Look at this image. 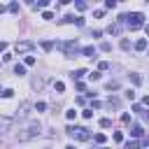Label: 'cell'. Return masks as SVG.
<instances>
[{
	"mask_svg": "<svg viewBox=\"0 0 149 149\" xmlns=\"http://www.w3.org/2000/svg\"><path fill=\"white\" fill-rule=\"evenodd\" d=\"M56 47L65 54V58H74V56H79L81 54V49H79V42L77 40H68V42H56Z\"/></svg>",
	"mask_w": 149,
	"mask_h": 149,
	"instance_id": "1",
	"label": "cell"
},
{
	"mask_svg": "<svg viewBox=\"0 0 149 149\" xmlns=\"http://www.w3.org/2000/svg\"><path fill=\"white\" fill-rule=\"evenodd\" d=\"M142 19H144V16H142V12H133V14H121L116 23H126L130 30H135V28H140V26H142Z\"/></svg>",
	"mask_w": 149,
	"mask_h": 149,
	"instance_id": "2",
	"label": "cell"
},
{
	"mask_svg": "<svg viewBox=\"0 0 149 149\" xmlns=\"http://www.w3.org/2000/svg\"><path fill=\"white\" fill-rule=\"evenodd\" d=\"M40 135V123L37 121H33L28 128H23V130H19L16 133V140L19 142H23V140H30V137H37Z\"/></svg>",
	"mask_w": 149,
	"mask_h": 149,
	"instance_id": "3",
	"label": "cell"
},
{
	"mask_svg": "<svg viewBox=\"0 0 149 149\" xmlns=\"http://www.w3.org/2000/svg\"><path fill=\"white\" fill-rule=\"evenodd\" d=\"M65 130H68V135H70V137H74V140H81V142L91 137L88 128H84V126H68Z\"/></svg>",
	"mask_w": 149,
	"mask_h": 149,
	"instance_id": "4",
	"label": "cell"
},
{
	"mask_svg": "<svg viewBox=\"0 0 149 149\" xmlns=\"http://www.w3.org/2000/svg\"><path fill=\"white\" fill-rule=\"evenodd\" d=\"M16 54H28V51H33L35 49V42H30V40H21V42H16Z\"/></svg>",
	"mask_w": 149,
	"mask_h": 149,
	"instance_id": "5",
	"label": "cell"
},
{
	"mask_svg": "<svg viewBox=\"0 0 149 149\" xmlns=\"http://www.w3.org/2000/svg\"><path fill=\"white\" fill-rule=\"evenodd\" d=\"M12 126H14V119H9V116H0V133L12 130Z\"/></svg>",
	"mask_w": 149,
	"mask_h": 149,
	"instance_id": "6",
	"label": "cell"
},
{
	"mask_svg": "<svg viewBox=\"0 0 149 149\" xmlns=\"http://www.w3.org/2000/svg\"><path fill=\"white\" fill-rule=\"evenodd\" d=\"M61 21H63V23H74V26H84V19H81V16H74V14H68V16H63Z\"/></svg>",
	"mask_w": 149,
	"mask_h": 149,
	"instance_id": "7",
	"label": "cell"
},
{
	"mask_svg": "<svg viewBox=\"0 0 149 149\" xmlns=\"http://www.w3.org/2000/svg\"><path fill=\"white\" fill-rule=\"evenodd\" d=\"M130 135H133V137H142V135H144V128H142L140 123H130Z\"/></svg>",
	"mask_w": 149,
	"mask_h": 149,
	"instance_id": "8",
	"label": "cell"
},
{
	"mask_svg": "<svg viewBox=\"0 0 149 149\" xmlns=\"http://www.w3.org/2000/svg\"><path fill=\"white\" fill-rule=\"evenodd\" d=\"M28 109H30V102H23L21 109H19V114H16V119H26L28 116Z\"/></svg>",
	"mask_w": 149,
	"mask_h": 149,
	"instance_id": "9",
	"label": "cell"
},
{
	"mask_svg": "<svg viewBox=\"0 0 149 149\" xmlns=\"http://www.w3.org/2000/svg\"><path fill=\"white\" fill-rule=\"evenodd\" d=\"M81 54L88 56V58H95V47H91V44L88 47H81Z\"/></svg>",
	"mask_w": 149,
	"mask_h": 149,
	"instance_id": "10",
	"label": "cell"
},
{
	"mask_svg": "<svg viewBox=\"0 0 149 149\" xmlns=\"http://www.w3.org/2000/svg\"><path fill=\"white\" fill-rule=\"evenodd\" d=\"M107 33H109V35H119V33H121V23H112V26L107 28Z\"/></svg>",
	"mask_w": 149,
	"mask_h": 149,
	"instance_id": "11",
	"label": "cell"
},
{
	"mask_svg": "<svg viewBox=\"0 0 149 149\" xmlns=\"http://www.w3.org/2000/svg\"><path fill=\"white\" fill-rule=\"evenodd\" d=\"M107 107H109V109H112V107L119 109V107H121V100H119V98H109V100H107Z\"/></svg>",
	"mask_w": 149,
	"mask_h": 149,
	"instance_id": "12",
	"label": "cell"
},
{
	"mask_svg": "<svg viewBox=\"0 0 149 149\" xmlns=\"http://www.w3.org/2000/svg\"><path fill=\"white\" fill-rule=\"evenodd\" d=\"M14 74H19V77H21V74H26V65L16 63V65H14Z\"/></svg>",
	"mask_w": 149,
	"mask_h": 149,
	"instance_id": "13",
	"label": "cell"
},
{
	"mask_svg": "<svg viewBox=\"0 0 149 149\" xmlns=\"http://www.w3.org/2000/svg\"><path fill=\"white\" fill-rule=\"evenodd\" d=\"M84 74H86V70H84V68H79V70H74V72H72L70 77H72V79H81Z\"/></svg>",
	"mask_w": 149,
	"mask_h": 149,
	"instance_id": "14",
	"label": "cell"
},
{
	"mask_svg": "<svg viewBox=\"0 0 149 149\" xmlns=\"http://www.w3.org/2000/svg\"><path fill=\"white\" fill-rule=\"evenodd\" d=\"M54 44H56V42H49V40H42V49H44V51H51V49H54Z\"/></svg>",
	"mask_w": 149,
	"mask_h": 149,
	"instance_id": "15",
	"label": "cell"
},
{
	"mask_svg": "<svg viewBox=\"0 0 149 149\" xmlns=\"http://www.w3.org/2000/svg\"><path fill=\"white\" fill-rule=\"evenodd\" d=\"M135 49H137V51H144V49H147V40H137V42H135Z\"/></svg>",
	"mask_w": 149,
	"mask_h": 149,
	"instance_id": "16",
	"label": "cell"
},
{
	"mask_svg": "<svg viewBox=\"0 0 149 149\" xmlns=\"http://www.w3.org/2000/svg\"><path fill=\"white\" fill-rule=\"evenodd\" d=\"M137 147H142V142H137V140H130V142H126V149H137Z\"/></svg>",
	"mask_w": 149,
	"mask_h": 149,
	"instance_id": "17",
	"label": "cell"
},
{
	"mask_svg": "<svg viewBox=\"0 0 149 149\" xmlns=\"http://www.w3.org/2000/svg\"><path fill=\"white\" fill-rule=\"evenodd\" d=\"M130 81H133V84L137 86V84H142V77H140L137 72H133V74H130Z\"/></svg>",
	"mask_w": 149,
	"mask_h": 149,
	"instance_id": "18",
	"label": "cell"
},
{
	"mask_svg": "<svg viewBox=\"0 0 149 149\" xmlns=\"http://www.w3.org/2000/svg\"><path fill=\"white\" fill-rule=\"evenodd\" d=\"M119 88V81L114 79V81H107V91H116Z\"/></svg>",
	"mask_w": 149,
	"mask_h": 149,
	"instance_id": "19",
	"label": "cell"
},
{
	"mask_svg": "<svg viewBox=\"0 0 149 149\" xmlns=\"http://www.w3.org/2000/svg\"><path fill=\"white\" fill-rule=\"evenodd\" d=\"M54 88H56L58 93H63V91H65V84H63V81H56V84H54Z\"/></svg>",
	"mask_w": 149,
	"mask_h": 149,
	"instance_id": "20",
	"label": "cell"
},
{
	"mask_svg": "<svg viewBox=\"0 0 149 149\" xmlns=\"http://www.w3.org/2000/svg\"><path fill=\"white\" fill-rule=\"evenodd\" d=\"M7 9H9V12H12V14H16V12H19V2H12V5H9V7H7Z\"/></svg>",
	"mask_w": 149,
	"mask_h": 149,
	"instance_id": "21",
	"label": "cell"
},
{
	"mask_svg": "<svg viewBox=\"0 0 149 149\" xmlns=\"http://www.w3.org/2000/svg\"><path fill=\"white\" fill-rule=\"evenodd\" d=\"M65 116L72 121V119H77V112H74V109H68V112H65Z\"/></svg>",
	"mask_w": 149,
	"mask_h": 149,
	"instance_id": "22",
	"label": "cell"
},
{
	"mask_svg": "<svg viewBox=\"0 0 149 149\" xmlns=\"http://www.w3.org/2000/svg\"><path fill=\"white\" fill-rule=\"evenodd\" d=\"M100 126H102V128H109V126H112V119H100Z\"/></svg>",
	"mask_w": 149,
	"mask_h": 149,
	"instance_id": "23",
	"label": "cell"
},
{
	"mask_svg": "<svg viewBox=\"0 0 149 149\" xmlns=\"http://www.w3.org/2000/svg\"><path fill=\"white\" fill-rule=\"evenodd\" d=\"M93 140H95L98 144H102V142H105V135H102V133H98V135H93Z\"/></svg>",
	"mask_w": 149,
	"mask_h": 149,
	"instance_id": "24",
	"label": "cell"
},
{
	"mask_svg": "<svg viewBox=\"0 0 149 149\" xmlns=\"http://www.w3.org/2000/svg\"><path fill=\"white\" fill-rule=\"evenodd\" d=\"M121 49L128 51V49H130V42H128V40H121Z\"/></svg>",
	"mask_w": 149,
	"mask_h": 149,
	"instance_id": "25",
	"label": "cell"
},
{
	"mask_svg": "<svg viewBox=\"0 0 149 149\" xmlns=\"http://www.w3.org/2000/svg\"><path fill=\"white\" fill-rule=\"evenodd\" d=\"M100 49H102V51H112V44H109V42H102Z\"/></svg>",
	"mask_w": 149,
	"mask_h": 149,
	"instance_id": "26",
	"label": "cell"
},
{
	"mask_svg": "<svg viewBox=\"0 0 149 149\" xmlns=\"http://www.w3.org/2000/svg\"><path fill=\"white\" fill-rule=\"evenodd\" d=\"M12 95H14L12 88H5V91H2V98H12Z\"/></svg>",
	"mask_w": 149,
	"mask_h": 149,
	"instance_id": "27",
	"label": "cell"
},
{
	"mask_svg": "<svg viewBox=\"0 0 149 149\" xmlns=\"http://www.w3.org/2000/svg\"><path fill=\"white\" fill-rule=\"evenodd\" d=\"M35 109H37V112H44V109H47V102H37Z\"/></svg>",
	"mask_w": 149,
	"mask_h": 149,
	"instance_id": "28",
	"label": "cell"
},
{
	"mask_svg": "<svg viewBox=\"0 0 149 149\" xmlns=\"http://www.w3.org/2000/svg\"><path fill=\"white\" fill-rule=\"evenodd\" d=\"M47 5H49V2H47V0H40V2H37V5H33V7H35V9H37V7H40V9H42V7H47Z\"/></svg>",
	"mask_w": 149,
	"mask_h": 149,
	"instance_id": "29",
	"label": "cell"
},
{
	"mask_svg": "<svg viewBox=\"0 0 149 149\" xmlns=\"http://www.w3.org/2000/svg\"><path fill=\"white\" fill-rule=\"evenodd\" d=\"M105 7H107V9H114V7H116V2H114V0H107V2H105Z\"/></svg>",
	"mask_w": 149,
	"mask_h": 149,
	"instance_id": "30",
	"label": "cell"
},
{
	"mask_svg": "<svg viewBox=\"0 0 149 149\" xmlns=\"http://www.w3.org/2000/svg\"><path fill=\"white\" fill-rule=\"evenodd\" d=\"M74 7H77L79 12H84V9H86V2H74Z\"/></svg>",
	"mask_w": 149,
	"mask_h": 149,
	"instance_id": "31",
	"label": "cell"
},
{
	"mask_svg": "<svg viewBox=\"0 0 149 149\" xmlns=\"http://www.w3.org/2000/svg\"><path fill=\"white\" fill-rule=\"evenodd\" d=\"M26 65H35V56H26Z\"/></svg>",
	"mask_w": 149,
	"mask_h": 149,
	"instance_id": "32",
	"label": "cell"
},
{
	"mask_svg": "<svg viewBox=\"0 0 149 149\" xmlns=\"http://www.w3.org/2000/svg\"><path fill=\"white\" fill-rule=\"evenodd\" d=\"M126 98H128V100H133V98H135V91H133V88H128V91H126Z\"/></svg>",
	"mask_w": 149,
	"mask_h": 149,
	"instance_id": "33",
	"label": "cell"
},
{
	"mask_svg": "<svg viewBox=\"0 0 149 149\" xmlns=\"http://www.w3.org/2000/svg\"><path fill=\"white\" fill-rule=\"evenodd\" d=\"M81 114H84V119H91V116H93V109H84Z\"/></svg>",
	"mask_w": 149,
	"mask_h": 149,
	"instance_id": "34",
	"label": "cell"
},
{
	"mask_svg": "<svg viewBox=\"0 0 149 149\" xmlns=\"http://www.w3.org/2000/svg\"><path fill=\"white\" fill-rule=\"evenodd\" d=\"M100 107H102V105H100L98 100H93V102H91V109H100Z\"/></svg>",
	"mask_w": 149,
	"mask_h": 149,
	"instance_id": "35",
	"label": "cell"
},
{
	"mask_svg": "<svg viewBox=\"0 0 149 149\" xmlns=\"http://www.w3.org/2000/svg\"><path fill=\"white\" fill-rule=\"evenodd\" d=\"M142 105H147V107H149V95H144V98H142Z\"/></svg>",
	"mask_w": 149,
	"mask_h": 149,
	"instance_id": "36",
	"label": "cell"
},
{
	"mask_svg": "<svg viewBox=\"0 0 149 149\" xmlns=\"http://www.w3.org/2000/svg\"><path fill=\"white\" fill-rule=\"evenodd\" d=\"M7 49V42H0V51H5Z\"/></svg>",
	"mask_w": 149,
	"mask_h": 149,
	"instance_id": "37",
	"label": "cell"
},
{
	"mask_svg": "<svg viewBox=\"0 0 149 149\" xmlns=\"http://www.w3.org/2000/svg\"><path fill=\"white\" fill-rule=\"evenodd\" d=\"M144 30H147V35H149V23H147V26H144Z\"/></svg>",
	"mask_w": 149,
	"mask_h": 149,
	"instance_id": "38",
	"label": "cell"
},
{
	"mask_svg": "<svg viewBox=\"0 0 149 149\" xmlns=\"http://www.w3.org/2000/svg\"><path fill=\"white\" fill-rule=\"evenodd\" d=\"M65 149H74V147H72V144H70V147H65Z\"/></svg>",
	"mask_w": 149,
	"mask_h": 149,
	"instance_id": "39",
	"label": "cell"
},
{
	"mask_svg": "<svg viewBox=\"0 0 149 149\" xmlns=\"http://www.w3.org/2000/svg\"><path fill=\"white\" fill-rule=\"evenodd\" d=\"M102 149H107V147H102Z\"/></svg>",
	"mask_w": 149,
	"mask_h": 149,
	"instance_id": "40",
	"label": "cell"
}]
</instances>
